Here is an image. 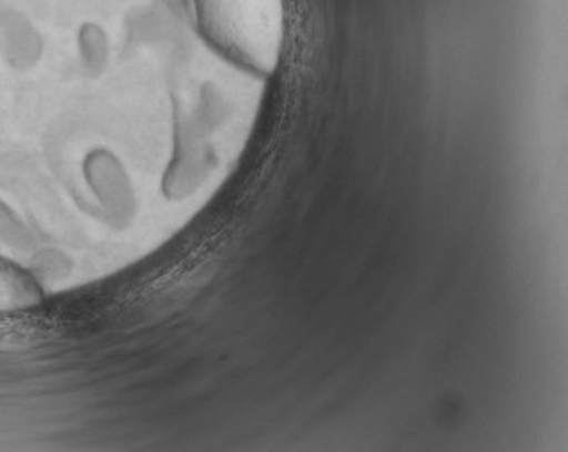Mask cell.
I'll list each match as a JSON object with an SVG mask.
<instances>
[{
  "label": "cell",
  "mask_w": 568,
  "mask_h": 452,
  "mask_svg": "<svg viewBox=\"0 0 568 452\" xmlns=\"http://www.w3.org/2000/svg\"><path fill=\"white\" fill-rule=\"evenodd\" d=\"M220 42L246 65L271 71L280 49V0H204Z\"/></svg>",
  "instance_id": "obj_1"
},
{
  "label": "cell",
  "mask_w": 568,
  "mask_h": 452,
  "mask_svg": "<svg viewBox=\"0 0 568 452\" xmlns=\"http://www.w3.org/2000/svg\"><path fill=\"white\" fill-rule=\"evenodd\" d=\"M87 182L104 213L115 226L129 225L135 213L132 182L118 156L106 150L92 151L85 161Z\"/></svg>",
  "instance_id": "obj_2"
},
{
  "label": "cell",
  "mask_w": 568,
  "mask_h": 452,
  "mask_svg": "<svg viewBox=\"0 0 568 452\" xmlns=\"http://www.w3.org/2000/svg\"><path fill=\"white\" fill-rule=\"evenodd\" d=\"M39 300L34 284L17 269L0 264V309H20Z\"/></svg>",
  "instance_id": "obj_3"
},
{
  "label": "cell",
  "mask_w": 568,
  "mask_h": 452,
  "mask_svg": "<svg viewBox=\"0 0 568 452\" xmlns=\"http://www.w3.org/2000/svg\"><path fill=\"white\" fill-rule=\"evenodd\" d=\"M81 58L89 71H100L106 62V37L100 25L87 24L80 34Z\"/></svg>",
  "instance_id": "obj_4"
},
{
  "label": "cell",
  "mask_w": 568,
  "mask_h": 452,
  "mask_svg": "<svg viewBox=\"0 0 568 452\" xmlns=\"http://www.w3.org/2000/svg\"><path fill=\"white\" fill-rule=\"evenodd\" d=\"M0 240L13 248H28L31 243V234L26 228L24 222L2 202H0Z\"/></svg>",
  "instance_id": "obj_5"
}]
</instances>
